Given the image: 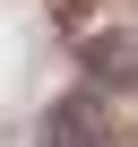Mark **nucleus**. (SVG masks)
I'll list each match as a JSON object with an SVG mask.
<instances>
[{"instance_id":"nucleus-1","label":"nucleus","mask_w":138,"mask_h":147,"mask_svg":"<svg viewBox=\"0 0 138 147\" xmlns=\"http://www.w3.org/2000/svg\"><path fill=\"white\" fill-rule=\"evenodd\" d=\"M52 147H104V138H95V130H78V121H60V138H52Z\"/></svg>"}]
</instances>
